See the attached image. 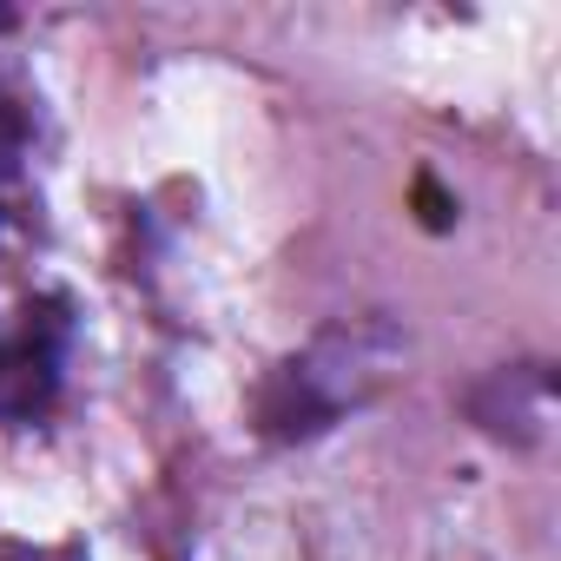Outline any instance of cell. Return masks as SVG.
<instances>
[{"instance_id": "3", "label": "cell", "mask_w": 561, "mask_h": 561, "mask_svg": "<svg viewBox=\"0 0 561 561\" xmlns=\"http://www.w3.org/2000/svg\"><path fill=\"white\" fill-rule=\"evenodd\" d=\"M416 198H423V225H430V231H443V225H449V198L436 192V179H423V185H416Z\"/></svg>"}, {"instance_id": "2", "label": "cell", "mask_w": 561, "mask_h": 561, "mask_svg": "<svg viewBox=\"0 0 561 561\" xmlns=\"http://www.w3.org/2000/svg\"><path fill=\"white\" fill-rule=\"evenodd\" d=\"M60 364H67V311L27 305V324L0 344V423L8 430L41 423L60 397Z\"/></svg>"}, {"instance_id": "1", "label": "cell", "mask_w": 561, "mask_h": 561, "mask_svg": "<svg viewBox=\"0 0 561 561\" xmlns=\"http://www.w3.org/2000/svg\"><path fill=\"white\" fill-rule=\"evenodd\" d=\"M390 357H397V337L383 324H337V331H324L305 357L271 370V383L257 390V430L271 443L324 436L344 410H357L390 377Z\"/></svg>"}, {"instance_id": "4", "label": "cell", "mask_w": 561, "mask_h": 561, "mask_svg": "<svg viewBox=\"0 0 561 561\" xmlns=\"http://www.w3.org/2000/svg\"><path fill=\"white\" fill-rule=\"evenodd\" d=\"M0 561H87V548H0Z\"/></svg>"}]
</instances>
